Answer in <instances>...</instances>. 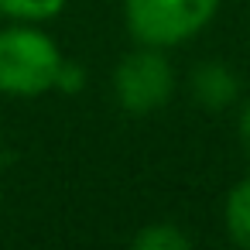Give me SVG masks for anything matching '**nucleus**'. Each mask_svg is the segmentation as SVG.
I'll list each match as a JSON object with an SVG mask.
<instances>
[{
	"label": "nucleus",
	"instance_id": "f257e3e1",
	"mask_svg": "<svg viewBox=\"0 0 250 250\" xmlns=\"http://www.w3.org/2000/svg\"><path fill=\"white\" fill-rule=\"evenodd\" d=\"M62 62L65 55L42 28L28 21L0 28V93L4 96L31 100L52 93Z\"/></svg>",
	"mask_w": 250,
	"mask_h": 250
},
{
	"label": "nucleus",
	"instance_id": "f03ea898",
	"mask_svg": "<svg viewBox=\"0 0 250 250\" xmlns=\"http://www.w3.org/2000/svg\"><path fill=\"white\" fill-rule=\"evenodd\" d=\"M219 11V0H124V21L137 45L175 48L195 38Z\"/></svg>",
	"mask_w": 250,
	"mask_h": 250
},
{
	"label": "nucleus",
	"instance_id": "7ed1b4c3",
	"mask_svg": "<svg viewBox=\"0 0 250 250\" xmlns=\"http://www.w3.org/2000/svg\"><path fill=\"white\" fill-rule=\"evenodd\" d=\"M113 93L124 113L147 117L161 110L175 93V69L161 55V48L141 45L137 52L124 55L113 72Z\"/></svg>",
	"mask_w": 250,
	"mask_h": 250
},
{
	"label": "nucleus",
	"instance_id": "20e7f679",
	"mask_svg": "<svg viewBox=\"0 0 250 250\" xmlns=\"http://www.w3.org/2000/svg\"><path fill=\"white\" fill-rule=\"evenodd\" d=\"M236 93H240L236 76H233L226 65H219V62H206V65H199V69L192 72V96H195L206 110H223V106H229V103L236 100Z\"/></svg>",
	"mask_w": 250,
	"mask_h": 250
},
{
	"label": "nucleus",
	"instance_id": "39448f33",
	"mask_svg": "<svg viewBox=\"0 0 250 250\" xmlns=\"http://www.w3.org/2000/svg\"><path fill=\"white\" fill-rule=\"evenodd\" d=\"M223 219H226V229H229L233 243L250 250V175L240 178L229 188L226 206H223Z\"/></svg>",
	"mask_w": 250,
	"mask_h": 250
},
{
	"label": "nucleus",
	"instance_id": "423d86ee",
	"mask_svg": "<svg viewBox=\"0 0 250 250\" xmlns=\"http://www.w3.org/2000/svg\"><path fill=\"white\" fill-rule=\"evenodd\" d=\"M134 247L137 250H188L192 236L175 223H147L134 236Z\"/></svg>",
	"mask_w": 250,
	"mask_h": 250
},
{
	"label": "nucleus",
	"instance_id": "0eeeda50",
	"mask_svg": "<svg viewBox=\"0 0 250 250\" xmlns=\"http://www.w3.org/2000/svg\"><path fill=\"white\" fill-rule=\"evenodd\" d=\"M69 0H0V14L4 18H14V21H28V24H38V21H52L65 11Z\"/></svg>",
	"mask_w": 250,
	"mask_h": 250
},
{
	"label": "nucleus",
	"instance_id": "6e6552de",
	"mask_svg": "<svg viewBox=\"0 0 250 250\" xmlns=\"http://www.w3.org/2000/svg\"><path fill=\"white\" fill-rule=\"evenodd\" d=\"M83 86H86V69H83V65H72V62L65 59L62 69H59L55 89H62V93H79Z\"/></svg>",
	"mask_w": 250,
	"mask_h": 250
},
{
	"label": "nucleus",
	"instance_id": "1a4fd4ad",
	"mask_svg": "<svg viewBox=\"0 0 250 250\" xmlns=\"http://www.w3.org/2000/svg\"><path fill=\"white\" fill-rule=\"evenodd\" d=\"M236 134H240L243 154L250 158V103H243V110H240V120H236Z\"/></svg>",
	"mask_w": 250,
	"mask_h": 250
}]
</instances>
